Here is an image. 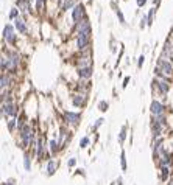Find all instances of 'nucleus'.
<instances>
[{
  "label": "nucleus",
  "mask_w": 173,
  "mask_h": 185,
  "mask_svg": "<svg viewBox=\"0 0 173 185\" xmlns=\"http://www.w3.org/2000/svg\"><path fill=\"white\" fill-rule=\"evenodd\" d=\"M19 112H20V106H19L17 101H14V103H5L0 107V114H2V118L5 121H8L11 118H17Z\"/></svg>",
  "instance_id": "obj_1"
},
{
  "label": "nucleus",
  "mask_w": 173,
  "mask_h": 185,
  "mask_svg": "<svg viewBox=\"0 0 173 185\" xmlns=\"http://www.w3.org/2000/svg\"><path fill=\"white\" fill-rule=\"evenodd\" d=\"M161 73L172 80V76H173V62L170 61V59H164V58L159 56V59L156 61L154 75H161Z\"/></svg>",
  "instance_id": "obj_2"
},
{
  "label": "nucleus",
  "mask_w": 173,
  "mask_h": 185,
  "mask_svg": "<svg viewBox=\"0 0 173 185\" xmlns=\"http://www.w3.org/2000/svg\"><path fill=\"white\" fill-rule=\"evenodd\" d=\"M8 58V73L9 75H17L19 73V65H20V54L17 50H8L6 51Z\"/></svg>",
  "instance_id": "obj_3"
},
{
  "label": "nucleus",
  "mask_w": 173,
  "mask_h": 185,
  "mask_svg": "<svg viewBox=\"0 0 173 185\" xmlns=\"http://www.w3.org/2000/svg\"><path fill=\"white\" fill-rule=\"evenodd\" d=\"M81 117L83 115H81L80 110H69V109H66L62 112V121H64V125L67 128H77L80 125V121H81Z\"/></svg>",
  "instance_id": "obj_4"
},
{
  "label": "nucleus",
  "mask_w": 173,
  "mask_h": 185,
  "mask_svg": "<svg viewBox=\"0 0 173 185\" xmlns=\"http://www.w3.org/2000/svg\"><path fill=\"white\" fill-rule=\"evenodd\" d=\"M90 34H92V30L77 33V48H78L81 53H83L84 50H87V47L90 44Z\"/></svg>",
  "instance_id": "obj_5"
},
{
  "label": "nucleus",
  "mask_w": 173,
  "mask_h": 185,
  "mask_svg": "<svg viewBox=\"0 0 173 185\" xmlns=\"http://www.w3.org/2000/svg\"><path fill=\"white\" fill-rule=\"evenodd\" d=\"M167 110H169V106L165 103H162L161 100H156V98L151 100V103H150V114L153 117L164 115V114H167Z\"/></svg>",
  "instance_id": "obj_6"
},
{
  "label": "nucleus",
  "mask_w": 173,
  "mask_h": 185,
  "mask_svg": "<svg viewBox=\"0 0 173 185\" xmlns=\"http://www.w3.org/2000/svg\"><path fill=\"white\" fill-rule=\"evenodd\" d=\"M87 93H72L70 95V104L75 107V109H83L87 104Z\"/></svg>",
  "instance_id": "obj_7"
},
{
  "label": "nucleus",
  "mask_w": 173,
  "mask_h": 185,
  "mask_svg": "<svg viewBox=\"0 0 173 185\" xmlns=\"http://www.w3.org/2000/svg\"><path fill=\"white\" fill-rule=\"evenodd\" d=\"M3 41L9 45H16V42H17V36H16L14 27L11 23H6L3 28Z\"/></svg>",
  "instance_id": "obj_8"
},
{
  "label": "nucleus",
  "mask_w": 173,
  "mask_h": 185,
  "mask_svg": "<svg viewBox=\"0 0 173 185\" xmlns=\"http://www.w3.org/2000/svg\"><path fill=\"white\" fill-rule=\"evenodd\" d=\"M153 87L162 96H167L169 92H170V83L169 81H164V80H159V78H154L153 80Z\"/></svg>",
  "instance_id": "obj_9"
},
{
  "label": "nucleus",
  "mask_w": 173,
  "mask_h": 185,
  "mask_svg": "<svg viewBox=\"0 0 173 185\" xmlns=\"http://www.w3.org/2000/svg\"><path fill=\"white\" fill-rule=\"evenodd\" d=\"M58 168H59V160H58L56 157H53V159H50V160H47V162H45L44 174H45L47 177H51V176H55V174H56Z\"/></svg>",
  "instance_id": "obj_10"
},
{
  "label": "nucleus",
  "mask_w": 173,
  "mask_h": 185,
  "mask_svg": "<svg viewBox=\"0 0 173 185\" xmlns=\"http://www.w3.org/2000/svg\"><path fill=\"white\" fill-rule=\"evenodd\" d=\"M83 19H86V9L81 3H77V6L72 9V20L77 25L78 22H81Z\"/></svg>",
  "instance_id": "obj_11"
},
{
  "label": "nucleus",
  "mask_w": 173,
  "mask_h": 185,
  "mask_svg": "<svg viewBox=\"0 0 173 185\" xmlns=\"http://www.w3.org/2000/svg\"><path fill=\"white\" fill-rule=\"evenodd\" d=\"M47 148H48V152H50L51 157H56L62 151V146H61L59 140L56 139V137H53V139H50L47 141Z\"/></svg>",
  "instance_id": "obj_12"
},
{
  "label": "nucleus",
  "mask_w": 173,
  "mask_h": 185,
  "mask_svg": "<svg viewBox=\"0 0 173 185\" xmlns=\"http://www.w3.org/2000/svg\"><path fill=\"white\" fill-rule=\"evenodd\" d=\"M13 84H14L13 75H9V73H0V90L11 89Z\"/></svg>",
  "instance_id": "obj_13"
},
{
  "label": "nucleus",
  "mask_w": 173,
  "mask_h": 185,
  "mask_svg": "<svg viewBox=\"0 0 173 185\" xmlns=\"http://www.w3.org/2000/svg\"><path fill=\"white\" fill-rule=\"evenodd\" d=\"M173 177V167H164L159 168V181L165 185Z\"/></svg>",
  "instance_id": "obj_14"
},
{
  "label": "nucleus",
  "mask_w": 173,
  "mask_h": 185,
  "mask_svg": "<svg viewBox=\"0 0 173 185\" xmlns=\"http://www.w3.org/2000/svg\"><path fill=\"white\" fill-rule=\"evenodd\" d=\"M77 75L80 80H84V81H89L94 75V67H81V69H77Z\"/></svg>",
  "instance_id": "obj_15"
},
{
  "label": "nucleus",
  "mask_w": 173,
  "mask_h": 185,
  "mask_svg": "<svg viewBox=\"0 0 173 185\" xmlns=\"http://www.w3.org/2000/svg\"><path fill=\"white\" fill-rule=\"evenodd\" d=\"M14 27H16V30H17L20 34H24V36L28 34V25H27V22H25L24 17H17V19L14 20Z\"/></svg>",
  "instance_id": "obj_16"
},
{
  "label": "nucleus",
  "mask_w": 173,
  "mask_h": 185,
  "mask_svg": "<svg viewBox=\"0 0 173 185\" xmlns=\"http://www.w3.org/2000/svg\"><path fill=\"white\" fill-rule=\"evenodd\" d=\"M33 152L31 151H24V170L27 171V173H30L31 171V168H33Z\"/></svg>",
  "instance_id": "obj_17"
},
{
  "label": "nucleus",
  "mask_w": 173,
  "mask_h": 185,
  "mask_svg": "<svg viewBox=\"0 0 173 185\" xmlns=\"http://www.w3.org/2000/svg\"><path fill=\"white\" fill-rule=\"evenodd\" d=\"M127 137H128V126L127 125H123L122 128H120V132H119V143L120 145H123L125 143V140H127Z\"/></svg>",
  "instance_id": "obj_18"
},
{
  "label": "nucleus",
  "mask_w": 173,
  "mask_h": 185,
  "mask_svg": "<svg viewBox=\"0 0 173 185\" xmlns=\"http://www.w3.org/2000/svg\"><path fill=\"white\" fill-rule=\"evenodd\" d=\"M6 128H8L9 132L17 131V118H11V120H8V121H6Z\"/></svg>",
  "instance_id": "obj_19"
},
{
  "label": "nucleus",
  "mask_w": 173,
  "mask_h": 185,
  "mask_svg": "<svg viewBox=\"0 0 173 185\" xmlns=\"http://www.w3.org/2000/svg\"><path fill=\"white\" fill-rule=\"evenodd\" d=\"M120 168H122V171H127L128 170V163H127V152L122 149V152H120Z\"/></svg>",
  "instance_id": "obj_20"
},
{
  "label": "nucleus",
  "mask_w": 173,
  "mask_h": 185,
  "mask_svg": "<svg viewBox=\"0 0 173 185\" xmlns=\"http://www.w3.org/2000/svg\"><path fill=\"white\" fill-rule=\"evenodd\" d=\"M103 123H105V118H103V117H100V118H97V120H95V123L92 125V128H90V129H92L94 132H97V131L100 129V126H103Z\"/></svg>",
  "instance_id": "obj_21"
},
{
  "label": "nucleus",
  "mask_w": 173,
  "mask_h": 185,
  "mask_svg": "<svg viewBox=\"0 0 173 185\" xmlns=\"http://www.w3.org/2000/svg\"><path fill=\"white\" fill-rule=\"evenodd\" d=\"M89 145H90V137H89V136H84V137L80 139V148H81V149H86Z\"/></svg>",
  "instance_id": "obj_22"
},
{
  "label": "nucleus",
  "mask_w": 173,
  "mask_h": 185,
  "mask_svg": "<svg viewBox=\"0 0 173 185\" xmlns=\"http://www.w3.org/2000/svg\"><path fill=\"white\" fill-rule=\"evenodd\" d=\"M97 107H98V110H100V112H103V114H105V112L109 109V103H108L106 100H101V101L98 103V106H97Z\"/></svg>",
  "instance_id": "obj_23"
},
{
  "label": "nucleus",
  "mask_w": 173,
  "mask_h": 185,
  "mask_svg": "<svg viewBox=\"0 0 173 185\" xmlns=\"http://www.w3.org/2000/svg\"><path fill=\"white\" fill-rule=\"evenodd\" d=\"M19 14H20V9H19L17 6H14V8H11V11H9V19H14V20H16L17 17H20Z\"/></svg>",
  "instance_id": "obj_24"
},
{
  "label": "nucleus",
  "mask_w": 173,
  "mask_h": 185,
  "mask_svg": "<svg viewBox=\"0 0 173 185\" xmlns=\"http://www.w3.org/2000/svg\"><path fill=\"white\" fill-rule=\"evenodd\" d=\"M75 6H77V5H75V3H73V2H67V0H66V3H64V5H62V6H61V9H62V11H69V9H70V8H72V9H73V8H75Z\"/></svg>",
  "instance_id": "obj_25"
},
{
  "label": "nucleus",
  "mask_w": 173,
  "mask_h": 185,
  "mask_svg": "<svg viewBox=\"0 0 173 185\" xmlns=\"http://www.w3.org/2000/svg\"><path fill=\"white\" fill-rule=\"evenodd\" d=\"M154 14H156V8H151L150 13H148V16H147V19H148V25L153 23V20H154Z\"/></svg>",
  "instance_id": "obj_26"
},
{
  "label": "nucleus",
  "mask_w": 173,
  "mask_h": 185,
  "mask_svg": "<svg viewBox=\"0 0 173 185\" xmlns=\"http://www.w3.org/2000/svg\"><path fill=\"white\" fill-rule=\"evenodd\" d=\"M116 14H117V17H119V22L122 23V25H125L127 22H125V17H123V13H122V9H116Z\"/></svg>",
  "instance_id": "obj_27"
},
{
  "label": "nucleus",
  "mask_w": 173,
  "mask_h": 185,
  "mask_svg": "<svg viewBox=\"0 0 173 185\" xmlns=\"http://www.w3.org/2000/svg\"><path fill=\"white\" fill-rule=\"evenodd\" d=\"M67 167H69V168H75V167H77V157H70V159L67 160Z\"/></svg>",
  "instance_id": "obj_28"
},
{
  "label": "nucleus",
  "mask_w": 173,
  "mask_h": 185,
  "mask_svg": "<svg viewBox=\"0 0 173 185\" xmlns=\"http://www.w3.org/2000/svg\"><path fill=\"white\" fill-rule=\"evenodd\" d=\"M2 185H17L16 184V179H13V177H9V179H6V181H3Z\"/></svg>",
  "instance_id": "obj_29"
},
{
  "label": "nucleus",
  "mask_w": 173,
  "mask_h": 185,
  "mask_svg": "<svg viewBox=\"0 0 173 185\" xmlns=\"http://www.w3.org/2000/svg\"><path fill=\"white\" fill-rule=\"evenodd\" d=\"M143 62H145V56H143V54H140V56H139V61H137V67H139V69H142Z\"/></svg>",
  "instance_id": "obj_30"
},
{
  "label": "nucleus",
  "mask_w": 173,
  "mask_h": 185,
  "mask_svg": "<svg viewBox=\"0 0 173 185\" xmlns=\"http://www.w3.org/2000/svg\"><path fill=\"white\" fill-rule=\"evenodd\" d=\"M116 185H123V177H122V176H119V177L116 179Z\"/></svg>",
  "instance_id": "obj_31"
},
{
  "label": "nucleus",
  "mask_w": 173,
  "mask_h": 185,
  "mask_svg": "<svg viewBox=\"0 0 173 185\" xmlns=\"http://www.w3.org/2000/svg\"><path fill=\"white\" fill-rule=\"evenodd\" d=\"M128 83H130V76H127V78H125V80H123V84H122V87H123V89H125V87H127V86H128Z\"/></svg>",
  "instance_id": "obj_32"
},
{
  "label": "nucleus",
  "mask_w": 173,
  "mask_h": 185,
  "mask_svg": "<svg viewBox=\"0 0 173 185\" xmlns=\"http://www.w3.org/2000/svg\"><path fill=\"white\" fill-rule=\"evenodd\" d=\"M136 3H137V6L140 8V6H143V5L147 3V0H136Z\"/></svg>",
  "instance_id": "obj_33"
},
{
  "label": "nucleus",
  "mask_w": 173,
  "mask_h": 185,
  "mask_svg": "<svg viewBox=\"0 0 173 185\" xmlns=\"http://www.w3.org/2000/svg\"><path fill=\"white\" fill-rule=\"evenodd\" d=\"M159 2H161V0H153V3H154V5H156V6H158V5H159Z\"/></svg>",
  "instance_id": "obj_34"
},
{
  "label": "nucleus",
  "mask_w": 173,
  "mask_h": 185,
  "mask_svg": "<svg viewBox=\"0 0 173 185\" xmlns=\"http://www.w3.org/2000/svg\"><path fill=\"white\" fill-rule=\"evenodd\" d=\"M67 2H75V0H67Z\"/></svg>",
  "instance_id": "obj_35"
}]
</instances>
